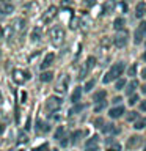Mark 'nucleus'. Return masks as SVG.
<instances>
[{
    "instance_id": "obj_1",
    "label": "nucleus",
    "mask_w": 146,
    "mask_h": 151,
    "mask_svg": "<svg viewBox=\"0 0 146 151\" xmlns=\"http://www.w3.org/2000/svg\"><path fill=\"white\" fill-rule=\"evenodd\" d=\"M122 71H124V63H122V61H120V63H115L110 69H108V73L104 76L102 82H104V83H110L112 80H116V79L122 74Z\"/></svg>"
},
{
    "instance_id": "obj_2",
    "label": "nucleus",
    "mask_w": 146,
    "mask_h": 151,
    "mask_svg": "<svg viewBox=\"0 0 146 151\" xmlns=\"http://www.w3.org/2000/svg\"><path fill=\"white\" fill-rule=\"evenodd\" d=\"M49 38L55 47H60L64 42V30L61 27H52L49 30Z\"/></svg>"
},
{
    "instance_id": "obj_3",
    "label": "nucleus",
    "mask_w": 146,
    "mask_h": 151,
    "mask_svg": "<svg viewBox=\"0 0 146 151\" xmlns=\"http://www.w3.org/2000/svg\"><path fill=\"white\" fill-rule=\"evenodd\" d=\"M127 36L129 35H127V32L124 28H122V30H118V33L113 36V44H115L118 49H122V47L127 44Z\"/></svg>"
},
{
    "instance_id": "obj_4",
    "label": "nucleus",
    "mask_w": 146,
    "mask_h": 151,
    "mask_svg": "<svg viewBox=\"0 0 146 151\" xmlns=\"http://www.w3.org/2000/svg\"><path fill=\"white\" fill-rule=\"evenodd\" d=\"M28 79H30V74H28L27 71H24V69H14V71H13V80H14L17 85L25 83Z\"/></svg>"
},
{
    "instance_id": "obj_5",
    "label": "nucleus",
    "mask_w": 146,
    "mask_h": 151,
    "mask_svg": "<svg viewBox=\"0 0 146 151\" xmlns=\"http://www.w3.org/2000/svg\"><path fill=\"white\" fill-rule=\"evenodd\" d=\"M60 107H61V99L60 98H57V96L47 98V101H46V110L47 112H57Z\"/></svg>"
},
{
    "instance_id": "obj_6",
    "label": "nucleus",
    "mask_w": 146,
    "mask_h": 151,
    "mask_svg": "<svg viewBox=\"0 0 146 151\" xmlns=\"http://www.w3.org/2000/svg\"><path fill=\"white\" fill-rule=\"evenodd\" d=\"M146 38V22H141L135 30V36H134V42L135 44H141L143 40Z\"/></svg>"
},
{
    "instance_id": "obj_7",
    "label": "nucleus",
    "mask_w": 146,
    "mask_h": 151,
    "mask_svg": "<svg viewBox=\"0 0 146 151\" xmlns=\"http://www.w3.org/2000/svg\"><path fill=\"white\" fill-rule=\"evenodd\" d=\"M57 14H58V9H57V6H49V8L46 9V13H42L41 22H42V24H49L52 19L57 17Z\"/></svg>"
},
{
    "instance_id": "obj_8",
    "label": "nucleus",
    "mask_w": 146,
    "mask_h": 151,
    "mask_svg": "<svg viewBox=\"0 0 146 151\" xmlns=\"http://www.w3.org/2000/svg\"><path fill=\"white\" fill-rule=\"evenodd\" d=\"M99 150V137L93 135L91 139H88L87 145H85V151H97Z\"/></svg>"
},
{
    "instance_id": "obj_9",
    "label": "nucleus",
    "mask_w": 146,
    "mask_h": 151,
    "mask_svg": "<svg viewBox=\"0 0 146 151\" xmlns=\"http://www.w3.org/2000/svg\"><path fill=\"white\" fill-rule=\"evenodd\" d=\"M141 143H143V140H141L140 135H132V137H129V140H127L126 146H127L129 150H135V148H138Z\"/></svg>"
},
{
    "instance_id": "obj_10",
    "label": "nucleus",
    "mask_w": 146,
    "mask_h": 151,
    "mask_svg": "<svg viewBox=\"0 0 146 151\" xmlns=\"http://www.w3.org/2000/svg\"><path fill=\"white\" fill-rule=\"evenodd\" d=\"M13 11H14V6L9 2H0V14L8 16V14H11Z\"/></svg>"
},
{
    "instance_id": "obj_11",
    "label": "nucleus",
    "mask_w": 146,
    "mask_h": 151,
    "mask_svg": "<svg viewBox=\"0 0 146 151\" xmlns=\"http://www.w3.org/2000/svg\"><path fill=\"white\" fill-rule=\"evenodd\" d=\"M24 28H25V21L24 19H16L11 24V30H14V32H22Z\"/></svg>"
},
{
    "instance_id": "obj_12",
    "label": "nucleus",
    "mask_w": 146,
    "mask_h": 151,
    "mask_svg": "<svg viewBox=\"0 0 146 151\" xmlns=\"http://www.w3.org/2000/svg\"><path fill=\"white\" fill-rule=\"evenodd\" d=\"M145 14H146V3L145 2H140L138 5H137V8H135V17L141 19Z\"/></svg>"
},
{
    "instance_id": "obj_13",
    "label": "nucleus",
    "mask_w": 146,
    "mask_h": 151,
    "mask_svg": "<svg viewBox=\"0 0 146 151\" xmlns=\"http://www.w3.org/2000/svg\"><path fill=\"white\" fill-rule=\"evenodd\" d=\"M107 151H121V145L113 139H107Z\"/></svg>"
},
{
    "instance_id": "obj_14",
    "label": "nucleus",
    "mask_w": 146,
    "mask_h": 151,
    "mask_svg": "<svg viewBox=\"0 0 146 151\" xmlns=\"http://www.w3.org/2000/svg\"><path fill=\"white\" fill-rule=\"evenodd\" d=\"M115 5H116L115 0H107V2L104 3V6H102V13L104 14H110L113 11V8H115Z\"/></svg>"
},
{
    "instance_id": "obj_15",
    "label": "nucleus",
    "mask_w": 146,
    "mask_h": 151,
    "mask_svg": "<svg viewBox=\"0 0 146 151\" xmlns=\"http://www.w3.org/2000/svg\"><path fill=\"white\" fill-rule=\"evenodd\" d=\"M54 60H55V55L54 54H47L46 58L42 60V63H41V69H47L52 63H54Z\"/></svg>"
},
{
    "instance_id": "obj_16",
    "label": "nucleus",
    "mask_w": 146,
    "mask_h": 151,
    "mask_svg": "<svg viewBox=\"0 0 146 151\" xmlns=\"http://www.w3.org/2000/svg\"><path fill=\"white\" fill-rule=\"evenodd\" d=\"M122 113H124V107L122 106H118V107H113L110 112H108V115H110V118H120Z\"/></svg>"
},
{
    "instance_id": "obj_17",
    "label": "nucleus",
    "mask_w": 146,
    "mask_h": 151,
    "mask_svg": "<svg viewBox=\"0 0 146 151\" xmlns=\"http://www.w3.org/2000/svg\"><path fill=\"white\" fill-rule=\"evenodd\" d=\"M137 88H138V80H135V79L130 80V82L126 85V94H129V96H130V94L134 93Z\"/></svg>"
},
{
    "instance_id": "obj_18",
    "label": "nucleus",
    "mask_w": 146,
    "mask_h": 151,
    "mask_svg": "<svg viewBox=\"0 0 146 151\" xmlns=\"http://www.w3.org/2000/svg\"><path fill=\"white\" fill-rule=\"evenodd\" d=\"M82 91H83V90H82V87H77V88H74L72 94H71V101H72L74 104L80 101V98H82Z\"/></svg>"
},
{
    "instance_id": "obj_19",
    "label": "nucleus",
    "mask_w": 146,
    "mask_h": 151,
    "mask_svg": "<svg viewBox=\"0 0 146 151\" xmlns=\"http://www.w3.org/2000/svg\"><path fill=\"white\" fill-rule=\"evenodd\" d=\"M68 83H69V77H68V76H64L63 80H61V82L57 85V91H58V93H64V91H66V87H68Z\"/></svg>"
},
{
    "instance_id": "obj_20",
    "label": "nucleus",
    "mask_w": 146,
    "mask_h": 151,
    "mask_svg": "<svg viewBox=\"0 0 146 151\" xmlns=\"http://www.w3.org/2000/svg\"><path fill=\"white\" fill-rule=\"evenodd\" d=\"M126 25V21H124V17H116L115 19V22H113V27H115V30H122Z\"/></svg>"
},
{
    "instance_id": "obj_21",
    "label": "nucleus",
    "mask_w": 146,
    "mask_h": 151,
    "mask_svg": "<svg viewBox=\"0 0 146 151\" xmlns=\"http://www.w3.org/2000/svg\"><path fill=\"white\" fill-rule=\"evenodd\" d=\"M52 79H54V73H50V71H44V73H41V76H39L41 82H50Z\"/></svg>"
},
{
    "instance_id": "obj_22",
    "label": "nucleus",
    "mask_w": 146,
    "mask_h": 151,
    "mask_svg": "<svg viewBox=\"0 0 146 151\" xmlns=\"http://www.w3.org/2000/svg\"><path fill=\"white\" fill-rule=\"evenodd\" d=\"M102 131L107 132V134H110V132L112 134H118V132H120V127H116L115 124H105L102 127Z\"/></svg>"
},
{
    "instance_id": "obj_23",
    "label": "nucleus",
    "mask_w": 146,
    "mask_h": 151,
    "mask_svg": "<svg viewBox=\"0 0 146 151\" xmlns=\"http://www.w3.org/2000/svg\"><path fill=\"white\" fill-rule=\"evenodd\" d=\"M135 129H145L146 127V118H137V121L134 123Z\"/></svg>"
},
{
    "instance_id": "obj_24",
    "label": "nucleus",
    "mask_w": 146,
    "mask_h": 151,
    "mask_svg": "<svg viewBox=\"0 0 146 151\" xmlns=\"http://www.w3.org/2000/svg\"><path fill=\"white\" fill-rule=\"evenodd\" d=\"M105 96H107V93L102 90V91H97V93H94L93 99H94L96 102H99V101H104V99H105Z\"/></svg>"
},
{
    "instance_id": "obj_25",
    "label": "nucleus",
    "mask_w": 146,
    "mask_h": 151,
    "mask_svg": "<svg viewBox=\"0 0 146 151\" xmlns=\"http://www.w3.org/2000/svg\"><path fill=\"white\" fill-rule=\"evenodd\" d=\"M63 134H64V127L63 126H58V127H57V131H55V139L57 140H60L61 139V137H63Z\"/></svg>"
},
{
    "instance_id": "obj_26",
    "label": "nucleus",
    "mask_w": 146,
    "mask_h": 151,
    "mask_svg": "<svg viewBox=\"0 0 146 151\" xmlns=\"http://www.w3.org/2000/svg\"><path fill=\"white\" fill-rule=\"evenodd\" d=\"M124 87H126V80H124V79H121V77H118V79H116L115 88H116V90H122Z\"/></svg>"
},
{
    "instance_id": "obj_27",
    "label": "nucleus",
    "mask_w": 146,
    "mask_h": 151,
    "mask_svg": "<svg viewBox=\"0 0 146 151\" xmlns=\"http://www.w3.org/2000/svg\"><path fill=\"white\" fill-rule=\"evenodd\" d=\"M82 134H83L82 131H75L74 134L71 135V139H72L71 142H72V143H77V142H79V139H80V137H82Z\"/></svg>"
},
{
    "instance_id": "obj_28",
    "label": "nucleus",
    "mask_w": 146,
    "mask_h": 151,
    "mask_svg": "<svg viewBox=\"0 0 146 151\" xmlns=\"http://www.w3.org/2000/svg\"><path fill=\"white\" fill-rule=\"evenodd\" d=\"M85 65H87V68H88V69H91L93 66L96 65V58H94V57H88L87 61H85Z\"/></svg>"
},
{
    "instance_id": "obj_29",
    "label": "nucleus",
    "mask_w": 146,
    "mask_h": 151,
    "mask_svg": "<svg viewBox=\"0 0 146 151\" xmlns=\"http://www.w3.org/2000/svg\"><path fill=\"white\" fill-rule=\"evenodd\" d=\"M38 131H42V132H47V131H49V126H47V123H42L41 120L39 121H38Z\"/></svg>"
},
{
    "instance_id": "obj_30",
    "label": "nucleus",
    "mask_w": 146,
    "mask_h": 151,
    "mask_svg": "<svg viewBox=\"0 0 146 151\" xmlns=\"http://www.w3.org/2000/svg\"><path fill=\"white\" fill-rule=\"evenodd\" d=\"M39 36H41V28H39V27H36L35 30H33V35H31L33 41H38V40H39Z\"/></svg>"
},
{
    "instance_id": "obj_31",
    "label": "nucleus",
    "mask_w": 146,
    "mask_h": 151,
    "mask_svg": "<svg viewBox=\"0 0 146 151\" xmlns=\"http://www.w3.org/2000/svg\"><path fill=\"white\" fill-rule=\"evenodd\" d=\"M94 83H96V82H94V79L88 80V82H87V85L83 87V90H85V91H91V88L94 87Z\"/></svg>"
},
{
    "instance_id": "obj_32",
    "label": "nucleus",
    "mask_w": 146,
    "mask_h": 151,
    "mask_svg": "<svg viewBox=\"0 0 146 151\" xmlns=\"http://www.w3.org/2000/svg\"><path fill=\"white\" fill-rule=\"evenodd\" d=\"M88 71H89V69L87 68V65H83L82 69H80V73H79V79H85V76H87Z\"/></svg>"
},
{
    "instance_id": "obj_33",
    "label": "nucleus",
    "mask_w": 146,
    "mask_h": 151,
    "mask_svg": "<svg viewBox=\"0 0 146 151\" xmlns=\"http://www.w3.org/2000/svg\"><path fill=\"white\" fill-rule=\"evenodd\" d=\"M137 101H140V99H138V94H134V93H132V94H130V99H129V106H135Z\"/></svg>"
},
{
    "instance_id": "obj_34",
    "label": "nucleus",
    "mask_w": 146,
    "mask_h": 151,
    "mask_svg": "<svg viewBox=\"0 0 146 151\" xmlns=\"http://www.w3.org/2000/svg\"><path fill=\"white\" fill-rule=\"evenodd\" d=\"M104 107H105V99H104V101H99V104L94 107V112H101Z\"/></svg>"
},
{
    "instance_id": "obj_35",
    "label": "nucleus",
    "mask_w": 146,
    "mask_h": 151,
    "mask_svg": "<svg viewBox=\"0 0 146 151\" xmlns=\"http://www.w3.org/2000/svg\"><path fill=\"white\" fill-rule=\"evenodd\" d=\"M17 142H19V143H25V142H27V135H25V132H21V134H19Z\"/></svg>"
},
{
    "instance_id": "obj_36",
    "label": "nucleus",
    "mask_w": 146,
    "mask_h": 151,
    "mask_svg": "<svg viewBox=\"0 0 146 151\" xmlns=\"http://www.w3.org/2000/svg\"><path fill=\"white\" fill-rule=\"evenodd\" d=\"M83 107H85V106H82V104H80V106H75L74 109H71V112H69V113H71V115H72V113H77V112L82 110Z\"/></svg>"
},
{
    "instance_id": "obj_37",
    "label": "nucleus",
    "mask_w": 146,
    "mask_h": 151,
    "mask_svg": "<svg viewBox=\"0 0 146 151\" xmlns=\"http://www.w3.org/2000/svg\"><path fill=\"white\" fill-rule=\"evenodd\" d=\"M138 115H137V112H129V115H127V120L132 121V120H137Z\"/></svg>"
},
{
    "instance_id": "obj_38",
    "label": "nucleus",
    "mask_w": 146,
    "mask_h": 151,
    "mask_svg": "<svg viewBox=\"0 0 146 151\" xmlns=\"http://www.w3.org/2000/svg\"><path fill=\"white\" fill-rule=\"evenodd\" d=\"M135 73H137V63L132 65L130 68H129V76H135Z\"/></svg>"
},
{
    "instance_id": "obj_39",
    "label": "nucleus",
    "mask_w": 146,
    "mask_h": 151,
    "mask_svg": "<svg viewBox=\"0 0 146 151\" xmlns=\"http://www.w3.org/2000/svg\"><path fill=\"white\" fill-rule=\"evenodd\" d=\"M66 139H68V137H61V146H66V145H68L69 143V140H66Z\"/></svg>"
},
{
    "instance_id": "obj_40",
    "label": "nucleus",
    "mask_w": 146,
    "mask_h": 151,
    "mask_svg": "<svg viewBox=\"0 0 146 151\" xmlns=\"http://www.w3.org/2000/svg\"><path fill=\"white\" fill-rule=\"evenodd\" d=\"M140 109L143 112H146V101H141V104H140Z\"/></svg>"
},
{
    "instance_id": "obj_41",
    "label": "nucleus",
    "mask_w": 146,
    "mask_h": 151,
    "mask_svg": "<svg viewBox=\"0 0 146 151\" xmlns=\"http://www.w3.org/2000/svg\"><path fill=\"white\" fill-rule=\"evenodd\" d=\"M101 124H104V121H102V118H99V120H96V126L97 127H102Z\"/></svg>"
},
{
    "instance_id": "obj_42",
    "label": "nucleus",
    "mask_w": 146,
    "mask_h": 151,
    "mask_svg": "<svg viewBox=\"0 0 146 151\" xmlns=\"http://www.w3.org/2000/svg\"><path fill=\"white\" fill-rule=\"evenodd\" d=\"M121 101H122V99H121V98H115V99H113V102H115V104H120Z\"/></svg>"
},
{
    "instance_id": "obj_43",
    "label": "nucleus",
    "mask_w": 146,
    "mask_h": 151,
    "mask_svg": "<svg viewBox=\"0 0 146 151\" xmlns=\"http://www.w3.org/2000/svg\"><path fill=\"white\" fill-rule=\"evenodd\" d=\"M141 77H143V79L146 80V68H145L143 71H141Z\"/></svg>"
},
{
    "instance_id": "obj_44",
    "label": "nucleus",
    "mask_w": 146,
    "mask_h": 151,
    "mask_svg": "<svg viewBox=\"0 0 146 151\" xmlns=\"http://www.w3.org/2000/svg\"><path fill=\"white\" fill-rule=\"evenodd\" d=\"M87 3H88V6H91V5H94V0H88Z\"/></svg>"
},
{
    "instance_id": "obj_45",
    "label": "nucleus",
    "mask_w": 146,
    "mask_h": 151,
    "mask_svg": "<svg viewBox=\"0 0 146 151\" xmlns=\"http://www.w3.org/2000/svg\"><path fill=\"white\" fill-rule=\"evenodd\" d=\"M141 91H143V93H145V94H146V83H145V85H143V88H141Z\"/></svg>"
},
{
    "instance_id": "obj_46",
    "label": "nucleus",
    "mask_w": 146,
    "mask_h": 151,
    "mask_svg": "<svg viewBox=\"0 0 146 151\" xmlns=\"http://www.w3.org/2000/svg\"><path fill=\"white\" fill-rule=\"evenodd\" d=\"M3 102V96H2V93H0V104Z\"/></svg>"
},
{
    "instance_id": "obj_47",
    "label": "nucleus",
    "mask_w": 146,
    "mask_h": 151,
    "mask_svg": "<svg viewBox=\"0 0 146 151\" xmlns=\"http://www.w3.org/2000/svg\"><path fill=\"white\" fill-rule=\"evenodd\" d=\"M2 35H3V30H2V27H0V38H2Z\"/></svg>"
},
{
    "instance_id": "obj_48",
    "label": "nucleus",
    "mask_w": 146,
    "mask_h": 151,
    "mask_svg": "<svg viewBox=\"0 0 146 151\" xmlns=\"http://www.w3.org/2000/svg\"><path fill=\"white\" fill-rule=\"evenodd\" d=\"M143 60L146 61V52H145V54H143Z\"/></svg>"
},
{
    "instance_id": "obj_49",
    "label": "nucleus",
    "mask_w": 146,
    "mask_h": 151,
    "mask_svg": "<svg viewBox=\"0 0 146 151\" xmlns=\"http://www.w3.org/2000/svg\"><path fill=\"white\" fill-rule=\"evenodd\" d=\"M2 2H8V0H2Z\"/></svg>"
},
{
    "instance_id": "obj_50",
    "label": "nucleus",
    "mask_w": 146,
    "mask_h": 151,
    "mask_svg": "<svg viewBox=\"0 0 146 151\" xmlns=\"http://www.w3.org/2000/svg\"><path fill=\"white\" fill-rule=\"evenodd\" d=\"M52 151H58V150H52Z\"/></svg>"
},
{
    "instance_id": "obj_51",
    "label": "nucleus",
    "mask_w": 146,
    "mask_h": 151,
    "mask_svg": "<svg viewBox=\"0 0 146 151\" xmlns=\"http://www.w3.org/2000/svg\"><path fill=\"white\" fill-rule=\"evenodd\" d=\"M145 151H146V146H145Z\"/></svg>"
},
{
    "instance_id": "obj_52",
    "label": "nucleus",
    "mask_w": 146,
    "mask_h": 151,
    "mask_svg": "<svg viewBox=\"0 0 146 151\" xmlns=\"http://www.w3.org/2000/svg\"><path fill=\"white\" fill-rule=\"evenodd\" d=\"M145 44H146V41H145Z\"/></svg>"
},
{
    "instance_id": "obj_53",
    "label": "nucleus",
    "mask_w": 146,
    "mask_h": 151,
    "mask_svg": "<svg viewBox=\"0 0 146 151\" xmlns=\"http://www.w3.org/2000/svg\"><path fill=\"white\" fill-rule=\"evenodd\" d=\"M33 151H35V150H33Z\"/></svg>"
}]
</instances>
